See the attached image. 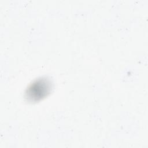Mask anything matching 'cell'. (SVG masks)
Returning <instances> with one entry per match:
<instances>
[{"label":"cell","mask_w":148,"mask_h":148,"mask_svg":"<svg viewBox=\"0 0 148 148\" xmlns=\"http://www.w3.org/2000/svg\"><path fill=\"white\" fill-rule=\"evenodd\" d=\"M49 83L45 80H39L32 84L28 90V97L38 100L46 95L49 92Z\"/></svg>","instance_id":"6da1fadb"}]
</instances>
